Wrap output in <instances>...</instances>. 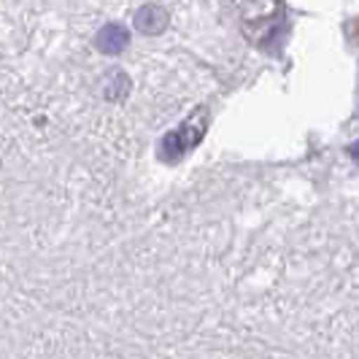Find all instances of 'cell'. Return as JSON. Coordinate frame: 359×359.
I'll list each match as a JSON object with an SVG mask.
<instances>
[{"label":"cell","instance_id":"1","mask_svg":"<svg viewBox=\"0 0 359 359\" xmlns=\"http://www.w3.org/2000/svg\"><path fill=\"white\" fill-rule=\"evenodd\" d=\"M195 119H198V114H195ZM195 119L187 122L184 127H179L176 133H170V135L162 141V151H160L162 160H168V162L179 160V157H184V154L203 138V130H205V127H195Z\"/></svg>","mask_w":359,"mask_h":359},{"label":"cell","instance_id":"2","mask_svg":"<svg viewBox=\"0 0 359 359\" xmlns=\"http://www.w3.org/2000/svg\"><path fill=\"white\" fill-rule=\"evenodd\" d=\"M165 25H168V14L160 6H146L138 11V27L144 33H160Z\"/></svg>","mask_w":359,"mask_h":359},{"label":"cell","instance_id":"3","mask_svg":"<svg viewBox=\"0 0 359 359\" xmlns=\"http://www.w3.org/2000/svg\"><path fill=\"white\" fill-rule=\"evenodd\" d=\"M348 154H351V160H357L359 162V138L354 141V144L348 146Z\"/></svg>","mask_w":359,"mask_h":359}]
</instances>
